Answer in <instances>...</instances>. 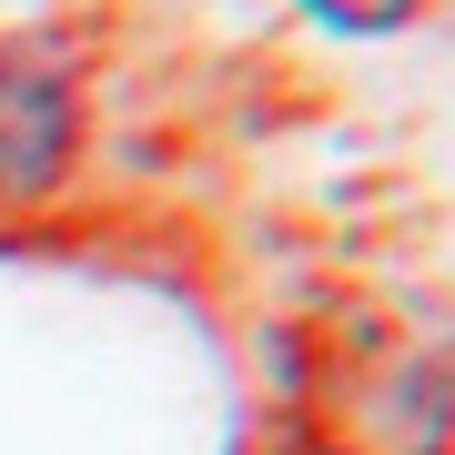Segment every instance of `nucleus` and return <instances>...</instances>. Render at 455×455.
Returning <instances> with one entry per match:
<instances>
[{"label": "nucleus", "mask_w": 455, "mask_h": 455, "mask_svg": "<svg viewBox=\"0 0 455 455\" xmlns=\"http://www.w3.org/2000/svg\"><path fill=\"white\" fill-rule=\"evenodd\" d=\"M324 455H455V364L405 324H344L304 385Z\"/></svg>", "instance_id": "1"}, {"label": "nucleus", "mask_w": 455, "mask_h": 455, "mask_svg": "<svg viewBox=\"0 0 455 455\" xmlns=\"http://www.w3.org/2000/svg\"><path fill=\"white\" fill-rule=\"evenodd\" d=\"M71 132H82L71 82L51 61H31V51L0 41V212L41 203L51 182L71 172Z\"/></svg>", "instance_id": "2"}, {"label": "nucleus", "mask_w": 455, "mask_h": 455, "mask_svg": "<svg viewBox=\"0 0 455 455\" xmlns=\"http://www.w3.org/2000/svg\"><path fill=\"white\" fill-rule=\"evenodd\" d=\"M293 11L324 20V31H344V41H385V31H405L425 0H293Z\"/></svg>", "instance_id": "3"}]
</instances>
